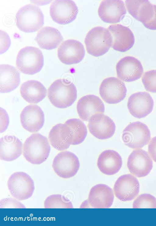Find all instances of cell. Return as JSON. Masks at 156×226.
<instances>
[{
    "instance_id": "33",
    "label": "cell",
    "mask_w": 156,
    "mask_h": 226,
    "mask_svg": "<svg viewBox=\"0 0 156 226\" xmlns=\"http://www.w3.org/2000/svg\"><path fill=\"white\" fill-rule=\"evenodd\" d=\"M0 208H25V206L17 200L11 198H4L0 201Z\"/></svg>"
},
{
    "instance_id": "4",
    "label": "cell",
    "mask_w": 156,
    "mask_h": 226,
    "mask_svg": "<svg viewBox=\"0 0 156 226\" xmlns=\"http://www.w3.org/2000/svg\"><path fill=\"white\" fill-rule=\"evenodd\" d=\"M16 23L21 31L27 33L36 31L44 24V16L40 8L32 4L21 8L16 15Z\"/></svg>"
},
{
    "instance_id": "18",
    "label": "cell",
    "mask_w": 156,
    "mask_h": 226,
    "mask_svg": "<svg viewBox=\"0 0 156 226\" xmlns=\"http://www.w3.org/2000/svg\"><path fill=\"white\" fill-rule=\"evenodd\" d=\"M126 12L124 2L122 0H103L99 7L98 13L104 22L111 24L120 22Z\"/></svg>"
},
{
    "instance_id": "9",
    "label": "cell",
    "mask_w": 156,
    "mask_h": 226,
    "mask_svg": "<svg viewBox=\"0 0 156 226\" xmlns=\"http://www.w3.org/2000/svg\"><path fill=\"white\" fill-rule=\"evenodd\" d=\"M79 159L74 153L68 151L59 153L54 158L52 167L59 177L69 178L74 176L80 167Z\"/></svg>"
},
{
    "instance_id": "17",
    "label": "cell",
    "mask_w": 156,
    "mask_h": 226,
    "mask_svg": "<svg viewBox=\"0 0 156 226\" xmlns=\"http://www.w3.org/2000/svg\"><path fill=\"white\" fill-rule=\"evenodd\" d=\"M107 29L112 38V47L115 50L125 52L133 45L134 37L128 27L120 24H115L110 25Z\"/></svg>"
},
{
    "instance_id": "21",
    "label": "cell",
    "mask_w": 156,
    "mask_h": 226,
    "mask_svg": "<svg viewBox=\"0 0 156 226\" xmlns=\"http://www.w3.org/2000/svg\"><path fill=\"white\" fill-rule=\"evenodd\" d=\"M76 108L80 117L85 121L89 120L94 114L103 113L105 110V105L102 100L93 94L86 95L80 98Z\"/></svg>"
},
{
    "instance_id": "2",
    "label": "cell",
    "mask_w": 156,
    "mask_h": 226,
    "mask_svg": "<svg viewBox=\"0 0 156 226\" xmlns=\"http://www.w3.org/2000/svg\"><path fill=\"white\" fill-rule=\"evenodd\" d=\"M50 150L47 138L39 133H34L28 137L24 142L23 154L30 163L39 165L47 160Z\"/></svg>"
},
{
    "instance_id": "25",
    "label": "cell",
    "mask_w": 156,
    "mask_h": 226,
    "mask_svg": "<svg viewBox=\"0 0 156 226\" xmlns=\"http://www.w3.org/2000/svg\"><path fill=\"white\" fill-rule=\"evenodd\" d=\"M35 40L41 48L50 50L57 47L62 41L63 38L57 29L45 26L38 32Z\"/></svg>"
},
{
    "instance_id": "14",
    "label": "cell",
    "mask_w": 156,
    "mask_h": 226,
    "mask_svg": "<svg viewBox=\"0 0 156 226\" xmlns=\"http://www.w3.org/2000/svg\"><path fill=\"white\" fill-rule=\"evenodd\" d=\"M85 50L83 45L77 40L69 39L62 42L58 48L57 55L60 61L67 65L80 62L83 58Z\"/></svg>"
},
{
    "instance_id": "13",
    "label": "cell",
    "mask_w": 156,
    "mask_h": 226,
    "mask_svg": "<svg viewBox=\"0 0 156 226\" xmlns=\"http://www.w3.org/2000/svg\"><path fill=\"white\" fill-rule=\"evenodd\" d=\"M127 167L131 174L138 177H142L150 172L153 167V162L147 151L142 149H136L129 156Z\"/></svg>"
},
{
    "instance_id": "22",
    "label": "cell",
    "mask_w": 156,
    "mask_h": 226,
    "mask_svg": "<svg viewBox=\"0 0 156 226\" xmlns=\"http://www.w3.org/2000/svg\"><path fill=\"white\" fill-rule=\"evenodd\" d=\"M122 163L120 154L112 150L103 151L99 155L97 161V166L100 171L108 175L118 172L121 169Z\"/></svg>"
},
{
    "instance_id": "30",
    "label": "cell",
    "mask_w": 156,
    "mask_h": 226,
    "mask_svg": "<svg viewBox=\"0 0 156 226\" xmlns=\"http://www.w3.org/2000/svg\"><path fill=\"white\" fill-rule=\"evenodd\" d=\"M44 205L45 208H72L71 202L63 195L56 194L51 195L45 200Z\"/></svg>"
},
{
    "instance_id": "16",
    "label": "cell",
    "mask_w": 156,
    "mask_h": 226,
    "mask_svg": "<svg viewBox=\"0 0 156 226\" xmlns=\"http://www.w3.org/2000/svg\"><path fill=\"white\" fill-rule=\"evenodd\" d=\"M127 106L132 115L140 119L146 117L151 113L154 106V101L148 93L139 92L130 96Z\"/></svg>"
},
{
    "instance_id": "11",
    "label": "cell",
    "mask_w": 156,
    "mask_h": 226,
    "mask_svg": "<svg viewBox=\"0 0 156 226\" xmlns=\"http://www.w3.org/2000/svg\"><path fill=\"white\" fill-rule=\"evenodd\" d=\"M78 12L76 4L72 0H55L50 7L51 18L60 24H67L74 20Z\"/></svg>"
},
{
    "instance_id": "23",
    "label": "cell",
    "mask_w": 156,
    "mask_h": 226,
    "mask_svg": "<svg viewBox=\"0 0 156 226\" xmlns=\"http://www.w3.org/2000/svg\"><path fill=\"white\" fill-rule=\"evenodd\" d=\"M23 144L20 139L12 135H5L0 139V158L7 161H13L22 152Z\"/></svg>"
},
{
    "instance_id": "34",
    "label": "cell",
    "mask_w": 156,
    "mask_h": 226,
    "mask_svg": "<svg viewBox=\"0 0 156 226\" xmlns=\"http://www.w3.org/2000/svg\"><path fill=\"white\" fill-rule=\"evenodd\" d=\"M11 41L9 36L7 33L0 30V53L5 52L9 47Z\"/></svg>"
},
{
    "instance_id": "3",
    "label": "cell",
    "mask_w": 156,
    "mask_h": 226,
    "mask_svg": "<svg viewBox=\"0 0 156 226\" xmlns=\"http://www.w3.org/2000/svg\"><path fill=\"white\" fill-rule=\"evenodd\" d=\"M112 38L111 33L103 27L97 26L90 30L85 39L87 52L96 57L106 53L112 46Z\"/></svg>"
},
{
    "instance_id": "27",
    "label": "cell",
    "mask_w": 156,
    "mask_h": 226,
    "mask_svg": "<svg viewBox=\"0 0 156 226\" xmlns=\"http://www.w3.org/2000/svg\"><path fill=\"white\" fill-rule=\"evenodd\" d=\"M20 93L23 98L30 103H37L46 96L47 90L40 82L31 80L24 82L21 85Z\"/></svg>"
},
{
    "instance_id": "20",
    "label": "cell",
    "mask_w": 156,
    "mask_h": 226,
    "mask_svg": "<svg viewBox=\"0 0 156 226\" xmlns=\"http://www.w3.org/2000/svg\"><path fill=\"white\" fill-rule=\"evenodd\" d=\"M114 198L112 189L106 185L99 184L91 189L87 202L93 208H108L112 206Z\"/></svg>"
},
{
    "instance_id": "7",
    "label": "cell",
    "mask_w": 156,
    "mask_h": 226,
    "mask_svg": "<svg viewBox=\"0 0 156 226\" xmlns=\"http://www.w3.org/2000/svg\"><path fill=\"white\" fill-rule=\"evenodd\" d=\"M7 186L12 196L19 200L29 198L34 189L32 179L26 173L21 172H15L10 176Z\"/></svg>"
},
{
    "instance_id": "1",
    "label": "cell",
    "mask_w": 156,
    "mask_h": 226,
    "mask_svg": "<svg viewBox=\"0 0 156 226\" xmlns=\"http://www.w3.org/2000/svg\"><path fill=\"white\" fill-rule=\"evenodd\" d=\"M77 90L74 84L65 79L54 81L48 90V98L56 107L64 109L72 105L77 98Z\"/></svg>"
},
{
    "instance_id": "8",
    "label": "cell",
    "mask_w": 156,
    "mask_h": 226,
    "mask_svg": "<svg viewBox=\"0 0 156 226\" xmlns=\"http://www.w3.org/2000/svg\"><path fill=\"white\" fill-rule=\"evenodd\" d=\"M99 92L105 102L109 104H116L125 98L127 89L122 80L117 77H111L103 80L100 86Z\"/></svg>"
},
{
    "instance_id": "6",
    "label": "cell",
    "mask_w": 156,
    "mask_h": 226,
    "mask_svg": "<svg viewBox=\"0 0 156 226\" xmlns=\"http://www.w3.org/2000/svg\"><path fill=\"white\" fill-rule=\"evenodd\" d=\"M151 133L144 123L136 121L128 125L122 132V139L124 144L133 149H140L148 144L151 140Z\"/></svg>"
},
{
    "instance_id": "32",
    "label": "cell",
    "mask_w": 156,
    "mask_h": 226,
    "mask_svg": "<svg viewBox=\"0 0 156 226\" xmlns=\"http://www.w3.org/2000/svg\"><path fill=\"white\" fill-rule=\"evenodd\" d=\"M142 81L147 91L156 93V70L145 72L143 75Z\"/></svg>"
},
{
    "instance_id": "35",
    "label": "cell",
    "mask_w": 156,
    "mask_h": 226,
    "mask_svg": "<svg viewBox=\"0 0 156 226\" xmlns=\"http://www.w3.org/2000/svg\"><path fill=\"white\" fill-rule=\"evenodd\" d=\"M0 132L2 133L7 129L9 123V118L6 112L0 108Z\"/></svg>"
},
{
    "instance_id": "19",
    "label": "cell",
    "mask_w": 156,
    "mask_h": 226,
    "mask_svg": "<svg viewBox=\"0 0 156 226\" xmlns=\"http://www.w3.org/2000/svg\"><path fill=\"white\" fill-rule=\"evenodd\" d=\"M20 120L23 127L32 133L38 132L44 125V114L41 108L36 105L31 104L25 107L20 115Z\"/></svg>"
},
{
    "instance_id": "36",
    "label": "cell",
    "mask_w": 156,
    "mask_h": 226,
    "mask_svg": "<svg viewBox=\"0 0 156 226\" xmlns=\"http://www.w3.org/2000/svg\"><path fill=\"white\" fill-rule=\"evenodd\" d=\"M143 24L149 29L156 30V5H153V12L152 17L148 21Z\"/></svg>"
},
{
    "instance_id": "29",
    "label": "cell",
    "mask_w": 156,
    "mask_h": 226,
    "mask_svg": "<svg viewBox=\"0 0 156 226\" xmlns=\"http://www.w3.org/2000/svg\"><path fill=\"white\" fill-rule=\"evenodd\" d=\"M69 127L71 136V145H76L83 142L87 134V129L84 123L79 119L72 118L65 123Z\"/></svg>"
},
{
    "instance_id": "5",
    "label": "cell",
    "mask_w": 156,
    "mask_h": 226,
    "mask_svg": "<svg viewBox=\"0 0 156 226\" xmlns=\"http://www.w3.org/2000/svg\"><path fill=\"white\" fill-rule=\"evenodd\" d=\"M43 55L38 48L27 46L21 49L18 53L16 66L21 72L33 75L39 72L44 65Z\"/></svg>"
},
{
    "instance_id": "31",
    "label": "cell",
    "mask_w": 156,
    "mask_h": 226,
    "mask_svg": "<svg viewBox=\"0 0 156 226\" xmlns=\"http://www.w3.org/2000/svg\"><path fill=\"white\" fill-rule=\"evenodd\" d=\"M133 208H156V198L148 194L139 195L134 201Z\"/></svg>"
},
{
    "instance_id": "24",
    "label": "cell",
    "mask_w": 156,
    "mask_h": 226,
    "mask_svg": "<svg viewBox=\"0 0 156 226\" xmlns=\"http://www.w3.org/2000/svg\"><path fill=\"white\" fill-rule=\"evenodd\" d=\"M48 138L51 145L59 151L67 149L71 144L69 130L65 123H60L54 126L49 132Z\"/></svg>"
},
{
    "instance_id": "12",
    "label": "cell",
    "mask_w": 156,
    "mask_h": 226,
    "mask_svg": "<svg viewBox=\"0 0 156 226\" xmlns=\"http://www.w3.org/2000/svg\"><path fill=\"white\" fill-rule=\"evenodd\" d=\"M117 76L122 81L131 82L141 77L144 70L141 62L134 57L127 56L121 59L116 66Z\"/></svg>"
},
{
    "instance_id": "37",
    "label": "cell",
    "mask_w": 156,
    "mask_h": 226,
    "mask_svg": "<svg viewBox=\"0 0 156 226\" xmlns=\"http://www.w3.org/2000/svg\"><path fill=\"white\" fill-rule=\"evenodd\" d=\"M148 151L151 159L156 162V136L151 140L148 145Z\"/></svg>"
},
{
    "instance_id": "10",
    "label": "cell",
    "mask_w": 156,
    "mask_h": 226,
    "mask_svg": "<svg viewBox=\"0 0 156 226\" xmlns=\"http://www.w3.org/2000/svg\"><path fill=\"white\" fill-rule=\"evenodd\" d=\"M88 128L91 134L97 138L106 139L114 134L116 128L115 124L109 117L103 113L94 114L88 121Z\"/></svg>"
},
{
    "instance_id": "26",
    "label": "cell",
    "mask_w": 156,
    "mask_h": 226,
    "mask_svg": "<svg viewBox=\"0 0 156 226\" xmlns=\"http://www.w3.org/2000/svg\"><path fill=\"white\" fill-rule=\"evenodd\" d=\"M20 82V73L14 67L7 64L0 65V92L6 93L16 88Z\"/></svg>"
},
{
    "instance_id": "28",
    "label": "cell",
    "mask_w": 156,
    "mask_h": 226,
    "mask_svg": "<svg viewBox=\"0 0 156 226\" xmlns=\"http://www.w3.org/2000/svg\"><path fill=\"white\" fill-rule=\"evenodd\" d=\"M125 4L129 13L143 24L153 15V5L148 0H126Z\"/></svg>"
},
{
    "instance_id": "15",
    "label": "cell",
    "mask_w": 156,
    "mask_h": 226,
    "mask_svg": "<svg viewBox=\"0 0 156 226\" xmlns=\"http://www.w3.org/2000/svg\"><path fill=\"white\" fill-rule=\"evenodd\" d=\"M139 190L138 180L131 174L121 176L115 182L114 187L115 196L122 201L133 200L138 195Z\"/></svg>"
}]
</instances>
